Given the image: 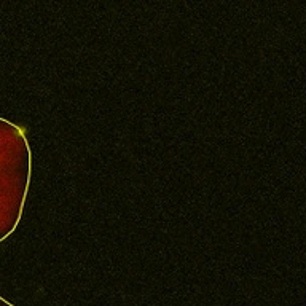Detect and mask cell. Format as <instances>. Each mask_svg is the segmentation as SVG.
Here are the masks:
<instances>
[{
    "instance_id": "2",
    "label": "cell",
    "mask_w": 306,
    "mask_h": 306,
    "mask_svg": "<svg viewBox=\"0 0 306 306\" xmlns=\"http://www.w3.org/2000/svg\"><path fill=\"white\" fill-rule=\"evenodd\" d=\"M0 306H14L13 303H10L7 298H3L2 295H0Z\"/></svg>"
},
{
    "instance_id": "1",
    "label": "cell",
    "mask_w": 306,
    "mask_h": 306,
    "mask_svg": "<svg viewBox=\"0 0 306 306\" xmlns=\"http://www.w3.org/2000/svg\"><path fill=\"white\" fill-rule=\"evenodd\" d=\"M32 180V148L26 131L0 116V242L19 227Z\"/></svg>"
}]
</instances>
